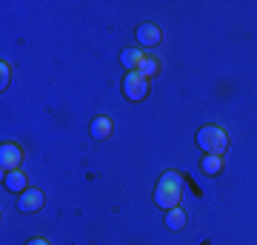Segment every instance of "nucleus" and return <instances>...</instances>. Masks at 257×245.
I'll list each match as a JSON object with an SVG mask.
<instances>
[{
  "mask_svg": "<svg viewBox=\"0 0 257 245\" xmlns=\"http://www.w3.org/2000/svg\"><path fill=\"white\" fill-rule=\"evenodd\" d=\"M200 168H203V174H209V177H217V174L223 171V154H203Z\"/></svg>",
  "mask_w": 257,
  "mask_h": 245,
  "instance_id": "obj_11",
  "label": "nucleus"
},
{
  "mask_svg": "<svg viewBox=\"0 0 257 245\" xmlns=\"http://www.w3.org/2000/svg\"><path fill=\"white\" fill-rule=\"evenodd\" d=\"M138 72L143 74V77H155L157 72H160V60H157V57H143V60H140V66H138Z\"/></svg>",
  "mask_w": 257,
  "mask_h": 245,
  "instance_id": "obj_12",
  "label": "nucleus"
},
{
  "mask_svg": "<svg viewBox=\"0 0 257 245\" xmlns=\"http://www.w3.org/2000/svg\"><path fill=\"white\" fill-rule=\"evenodd\" d=\"M89 131H92L94 140H109L111 131H114V123H111L109 117H103V114H100V117H94V120H92Z\"/></svg>",
  "mask_w": 257,
  "mask_h": 245,
  "instance_id": "obj_10",
  "label": "nucleus"
},
{
  "mask_svg": "<svg viewBox=\"0 0 257 245\" xmlns=\"http://www.w3.org/2000/svg\"><path fill=\"white\" fill-rule=\"evenodd\" d=\"M3 185H6V191H12V194H23L26 188H32L29 185V177L23 171H9V174H3Z\"/></svg>",
  "mask_w": 257,
  "mask_h": 245,
  "instance_id": "obj_7",
  "label": "nucleus"
},
{
  "mask_svg": "<svg viewBox=\"0 0 257 245\" xmlns=\"http://www.w3.org/2000/svg\"><path fill=\"white\" fill-rule=\"evenodd\" d=\"M149 91H152V86H149V77H143L140 72H128L126 80H123V94H126V100L132 103H140L149 97Z\"/></svg>",
  "mask_w": 257,
  "mask_h": 245,
  "instance_id": "obj_3",
  "label": "nucleus"
},
{
  "mask_svg": "<svg viewBox=\"0 0 257 245\" xmlns=\"http://www.w3.org/2000/svg\"><path fill=\"white\" fill-rule=\"evenodd\" d=\"M135 37H138L140 49H155V46L163 40V32H160V26H155V23H140V26L135 29Z\"/></svg>",
  "mask_w": 257,
  "mask_h": 245,
  "instance_id": "obj_5",
  "label": "nucleus"
},
{
  "mask_svg": "<svg viewBox=\"0 0 257 245\" xmlns=\"http://www.w3.org/2000/svg\"><path fill=\"white\" fill-rule=\"evenodd\" d=\"M163 222H166V228H169V231H180V228H186V222H189V214L177 205V208L163 211Z\"/></svg>",
  "mask_w": 257,
  "mask_h": 245,
  "instance_id": "obj_8",
  "label": "nucleus"
},
{
  "mask_svg": "<svg viewBox=\"0 0 257 245\" xmlns=\"http://www.w3.org/2000/svg\"><path fill=\"white\" fill-rule=\"evenodd\" d=\"M26 245H52V242H49L46 236H32V239H29Z\"/></svg>",
  "mask_w": 257,
  "mask_h": 245,
  "instance_id": "obj_14",
  "label": "nucleus"
},
{
  "mask_svg": "<svg viewBox=\"0 0 257 245\" xmlns=\"http://www.w3.org/2000/svg\"><path fill=\"white\" fill-rule=\"evenodd\" d=\"M183 200V177L177 171H166L160 180H157V188H155V205L157 208H177Z\"/></svg>",
  "mask_w": 257,
  "mask_h": 245,
  "instance_id": "obj_1",
  "label": "nucleus"
},
{
  "mask_svg": "<svg viewBox=\"0 0 257 245\" xmlns=\"http://www.w3.org/2000/svg\"><path fill=\"white\" fill-rule=\"evenodd\" d=\"M43 191L40 188H26L23 194H18V211H23V214H35V211L43 208Z\"/></svg>",
  "mask_w": 257,
  "mask_h": 245,
  "instance_id": "obj_6",
  "label": "nucleus"
},
{
  "mask_svg": "<svg viewBox=\"0 0 257 245\" xmlns=\"http://www.w3.org/2000/svg\"><path fill=\"white\" fill-rule=\"evenodd\" d=\"M9 83H12V66L3 60V63H0V91L9 89Z\"/></svg>",
  "mask_w": 257,
  "mask_h": 245,
  "instance_id": "obj_13",
  "label": "nucleus"
},
{
  "mask_svg": "<svg viewBox=\"0 0 257 245\" xmlns=\"http://www.w3.org/2000/svg\"><path fill=\"white\" fill-rule=\"evenodd\" d=\"M20 163H23V148H20V145H15V143L0 145V168H3V174L18 171Z\"/></svg>",
  "mask_w": 257,
  "mask_h": 245,
  "instance_id": "obj_4",
  "label": "nucleus"
},
{
  "mask_svg": "<svg viewBox=\"0 0 257 245\" xmlns=\"http://www.w3.org/2000/svg\"><path fill=\"white\" fill-rule=\"evenodd\" d=\"M143 49L140 46H132V49H123L120 52V66L123 69H128V72H138V66H140V60H143Z\"/></svg>",
  "mask_w": 257,
  "mask_h": 245,
  "instance_id": "obj_9",
  "label": "nucleus"
},
{
  "mask_svg": "<svg viewBox=\"0 0 257 245\" xmlns=\"http://www.w3.org/2000/svg\"><path fill=\"white\" fill-rule=\"evenodd\" d=\"M197 148L203 154H223L229 148V131L223 126H203L197 128Z\"/></svg>",
  "mask_w": 257,
  "mask_h": 245,
  "instance_id": "obj_2",
  "label": "nucleus"
}]
</instances>
